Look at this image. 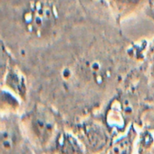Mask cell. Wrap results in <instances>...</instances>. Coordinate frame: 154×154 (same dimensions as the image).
I'll use <instances>...</instances> for the list:
<instances>
[{
  "label": "cell",
  "mask_w": 154,
  "mask_h": 154,
  "mask_svg": "<svg viewBox=\"0 0 154 154\" xmlns=\"http://www.w3.org/2000/svg\"><path fill=\"white\" fill-rule=\"evenodd\" d=\"M71 131L82 141L87 154H100L111 144L109 128L98 121L80 122L74 124Z\"/></svg>",
  "instance_id": "3957f363"
},
{
  "label": "cell",
  "mask_w": 154,
  "mask_h": 154,
  "mask_svg": "<svg viewBox=\"0 0 154 154\" xmlns=\"http://www.w3.org/2000/svg\"><path fill=\"white\" fill-rule=\"evenodd\" d=\"M154 132L149 129L139 132L134 154H153Z\"/></svg>",
  "instance_id": "30bf717a"
},
{
  "label": "cell",
  "mask_w": 154,
  "mask_h": 154,
  "mask_svg": "<svg viewBox=\"0 0 154 154\" xmlns=\"http://www.w3.org/2000/svg\"><path fill=\"white\" fill-rule=\"evenodd\" d=\"M3 83L7 90L17 95L21 100H26L27 96V85L24 75L15 67L7 66V70L2 72Z\"/></svg>",
  "instance_id": "ba28073f"
},
{
  "label": "cell",
  "mask_w": 154,
  "mask_h": 154,
  "mask_svg": "<svg viewBox=\"0 0 154 154\" xmlns=\"http://www.w3.org/2000/svg\"><path fill=\"white\" fill-rule=\"evenodd\" d=\"M150 79H151V83H152V86L154 87V54L152 55V59H151V64H150Z\"/></svg>",
  "instance_id": "7c38bea8"
},
{
  "label": "cell",
  "mask_w": 154,
  "mask_h": 154,
  "mask_svg": "<svg viewBox=\"0 0 154 154\" xmlns=\"http://www.w3.org/2000/svg\"><path fill=\"white\" fill-rule=\"evenodd\" d=\"M76 73L85 84L103 87L107 85L112 75L111 62L102 56H90L83 59L76 67Z\"/></svg>",
  "instance_id": "277c9868"
},
{
  "label": "cell",
  "mask_w": 154,
  "mask_h": 154,
  "mask_svg": "<svg viewBox=\"0 0 154 154\" xmlns=\"http://www.w3.org/2000/svg\"><path fill=\"white\" fill-rule=\"evenodd\" d=\"M19 106L20 103L17 95H15L8 90L2 91L1 110L3 114H14L18 111Z\"/></svg>",
  "instance_id": "8fae6325"
},
{
  "label": "cell",
  "mask_w": 154,
  "mask_h": 154,
  "mask_svg": "<svg viewBox=\"0 0 154 154\" xmlns=\"http://www.w3.org/2000/svg\"><path fill=\"white\" fill-rule=\"evenodd\" d=\"M56 6L50 0H33L22 10V26L27 34L34 37L44 38L56 29L60 21Z\"/></svg>",
  "instance_id": "6da1fadb"
},
{
  "label": "cell",
  "mask_w": 154,
  "mask_h": 154,
  "mask_svg": "<svg viewBox=\"0 0 154 154\" xmlns=\"http://www.w3.org/2000/svg\"><path fill=\"white\" fill-rule=\"evenodd\" d=\"M139 132L131 124L108 147L107 154H134Z\"/></svg>",
  "instance_id": "52a82bcc"
},
{
  "label": "cell",
  "mask_w": 154,
  "mask_h": 154,
  "mask_svg": "<svg viewBox=\"0 0 154 154\" xmlns=\"http://www.w3.org/2000/svg\"><path fill=\"white\" fill-rule=\"evenodd\" d=\"M124 1H130L131 2V1H135V0H124Z\"/></svg>",
  "instance_id": "4fadbf2b"
},
{
  "label": "cell",
  "mask_w": 154,
  "mask_h": 154,
  "mask_svg": "<svg viewBox=\"0 0 154 154\" xmlns=\"http://www.w3.org/2000/svg\"><path fill=\"white\" fill-rule=\"evenodd\" d=\"M29 137L38 146L45 148L54 141L58 131L56 117L44 105H35L22 120Z\"/></svg>",
  "instance_id": "7a4b0ae2"
},
{
  "label": "cell",
  "mask_w": 154,
  "mask_h": 154,
  "mask_svg": "<svg viewBox=\"0 0 154 154\" xmlns=\"http://www.w3.org/2000/svg\"><path fill=\"white\" fill-rule=\"evenodd\" d=\"M53 143L56 154H87L84 144L72 131H58Z\"/></svg>",
  "instance_id": "8992f818"
},
{
  "label": "cell",
  "mask_w": 154,
  "mask_h": 154,
  "mask_svg": "<svg viewBox=\"0 0 154 154\" xmlns=\"http://www.w3.org/2000/svg\"><path fill=\"white\" fill-rule=\"evenodd\" d=\"M22 122L14 114H2L1 120V154H19L23 145Z\"/></svg>",
  "instance_id": "5b68a950"
},
{
  "label": "cell",
  "mask_w": 154,
  "mask_h": 154,
  "mask_svg": "<svg viewBox=\"0 0 154 154\" xmlns=\"http://www.w3.org/2000/svg\"><path fill=\"white\" fill-rule=\"evenodd\" d=\"M125 121L130 125L138 110V100L132 94H122L114 99Z\"/></svg>",
  "instance_id": "9c48e42d"
},
{
  "label": "cell",
  "mask_w": 154,
  "mask_h": 154,
  "mask_svg": "<svg viewBox=\"0 0 154 154\" xmlns=\"http://www.w3.org/2000/svg\"><path fill=\"white\" fill-rule=\"evenodd\" d=\"M153 154H154V148H153Z\"/></svg>",
  "instance_id": "5bb4252c"
}]
</instances>
